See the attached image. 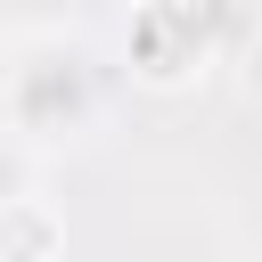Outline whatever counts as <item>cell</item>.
I'll list each match as a JSON object with an SVG mask.
<instances>
[{"label":"cell","mask_w":262,"mask_h":262,"mask_svg":"<svg viewBox=\"0 0 262 262\" xmlns=\"http://www.w3.org/2000/svg\"><path fill=\"white\" fill-rule=\"evenodd\" d=\"M74 0H8V16H16V33H33V25H49V16H66Z\"/></svg>","instance_id":"2"},{"label":"cell","mask_w":262,"mask_h":262,"mask_svg":"<svg viewBox=\"0 0 262 262\" xmlns=\"http://www.w3.org/2000/svg\"><path fill=\"white\" fill-rule=\"evenodd\" d=\"M8 123L16 139H66L90 123V66L66 41H33L8 74Z\"/></svg>","instance_id":"1"}]
</instances>
